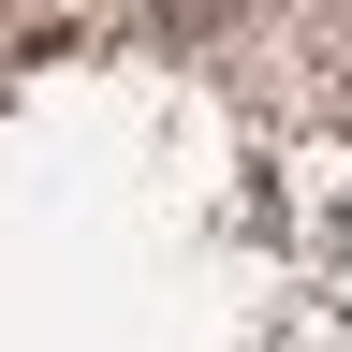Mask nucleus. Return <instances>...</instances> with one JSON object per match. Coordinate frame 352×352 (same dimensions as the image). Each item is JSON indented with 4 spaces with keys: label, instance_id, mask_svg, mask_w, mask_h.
Masks as SVG:
<instances>
[{
    "label": "nucleus",
    "instance_id": "1",
    "mask_svg": "<svg viewBox=\"0 0 352 352\" xmlns=\"http://www.w3.org/2000/svg\"><path fill=\"white\" fill-rule=\"evenodd\" d=\"M162 15H176V30H220V15H235V0H162Z\"/></svg>",
    "mask_w": 352,
    "mask_h": 352
}]
</instances>
